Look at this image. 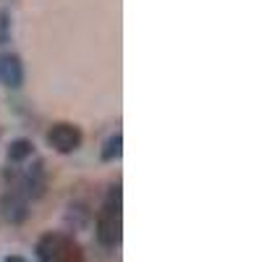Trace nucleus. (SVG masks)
Instances as JSON below:
<instances>
[{"mask_svg":"<svg viewBox=\"0 0 262 262\" xmlns=\"http://www.w3.org/2000/svg\"><path fill=\"white\" fill-rule=\"evenodd\" d=\"M97 238L102 247H118L121 244V189L113 186L111 196L97 217Z\"/></svg>","mask_w":262,"mask_h":262,"instance_id":"nucleus-1","label":"nucleus"},{"mask_svg":"<svg viewBox=\"0 0 262 262\" xmlns=\"http://www.w3.org/2000/svg\"><path fill=\"white\" fill-rule=\"evenodd\" d=\"M37 254L42 262H71V259H81L79 249L74 247V242L63 233H48L39 238L37 244Z\"/></svg>","mask_w":262,"mask_h":262,"instance_id":"nucleus-2","label":"nucleus"},{"mask_svg":"<svg viewBox=\"0 0 262 262\" xmlns=\"http://www.w3.org/2000/svg\"><path fill=\"white\" fill-rule=\"evenodd\" d=\"M48 144L60 152V155H69V152L79 149L81 144V131L74 126V123H55L50 131H48Z\"/></svg>","mask_w":262,"mask_h":262,"instance_id":"nucleus-3","label":"nucleus"},{"mask_svg":"<svg viewBox=\"0 0 262 262\" xmlns=\"http://www.w3.org/2000/svg\"><path fill=\"white\" fill-rule=\"evenodd\" d=\"M21 81H24V66H21V58L13 53H3L0 55V84L11 86V90H18Z\"/></svg>","mask_w":262,"mask_h":262,"instance_id":"nucleus-4","label":"nucleus"},{"mask_svg":"<svg viewBox=\"0 0 262 262\" xmlns=\"http://www.w3.org/2000/svg\"><path fill=\"white\" fill-rule=\"evenodd\" d=\"M0 207H3V217L11 221V223H21V221H27V215H29L27 202L21 200V196H16V194H6L3 202H0Z\"/></svg>","mask_w":262,"mask_h":262,"instance_id":"nucleus-5","label":"nucleus"},{"mask_svg":"<svg viewBox=\"0 0 262 262\" xmlns=\"http://www.w3.org/2000/svg\"><path fill=\"white\" fill-rule=\"evenodd\" d=\"M45 186H48V181H45V170H42V165H34V168L27 173V179H24V189H27V194L37 200V196L45 194Z\"/></svg>","mask_w":262,"mask_h":262,"instance_id":"nucleus-6","label":"nucleus"},{"mask_svg":"<svg viewBox=\"0 0 262 262\" xmlns=\"http://www.w3.org/2000/svg\"><path fill=\"white\" fill-rule=\"evenodd\" d=\"M32 152H34V144L29 139H13L11 147H8V160L24 163L27 158H32Z\"/></svg>","mask_w":262,"mask_h":262,"instance_id":"nucleus-7","label":"nucleus"},{"mask_svg":"<svg viewBox=\"0 0 262 262\" xmlns=\"http://www.w3.org/2000/svg\"><path fill=\"white\" fill-rule=\"evenodd\" d=\"M121 144H123V137L121 134H113L111 139L105 142V147H102V152H100V158L105 160V163H111V160H118L121 158Z\"/></svg>","mask_w":262,"mask_h":262,"instance_id":"nucleus-8","label":"nucleus"},{"mask_svg":"<svg viewBox=\"0 0 262 262\" xmlns=\"http://www.w3.org/2000/svg\"><path fill=\"white\" fill-rule=\"evenodd\" d=\"M11 42V13L0 11V45H8Z\"/></svg>","mask_w":262,"mask_h":262,"instance_id":"nucleus-9","label":"nucleus"},{"mask_svg":"<svg viewBox=\"0 0 262 262\" xmlns=\"http://www.w3.org/2000/svg\"><path fill=\"white\" fill-rule=\"evenodd\" d=\"M6 262H27V259L18 257V254H11V257H6Z\"/></svg>","mask_w":262,"mask_h":262,"instance_id":"nucleus-10","label":"nucleus"},{"mask_svg":"<svg viewBox=\"0 0 262 262\" xmlns=\"http://www.w3.org/2000/svg\"><path fill=\"white\" fill-rule=\"evenodd\" d=\"M71 262H81V259H71Z\"/></svg>","mask_w":262,"mask_h":262,"instance_id":"nucleus-11","label":"nucleus"}]
</instances>
